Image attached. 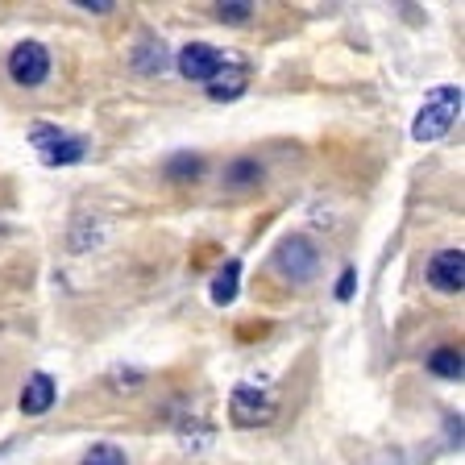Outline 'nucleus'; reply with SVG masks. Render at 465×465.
Instances as JSON below:
<instances>
[{
	"label": "nucleus",
	"mask_w": 465,
	"mask_h": 465,
	"mask_svg": "<svg viewBox=\"0 0 465 465\" xmlns=\"http://www.w3.org/2000/svg\"><path fill=\"white\" fill-rule=\"evenodd\" d=\"M457 113H461V87H432L420 104L416 121H411V137L416 142H440L457 121Z\"/></svg>",
	"instance_id": "1"
},
{
	"label": "nucleus",
	"mask_w": 465,
	"mask_h": 465,
	"mask_svg": "<svg viewBox=\"0 0 465 465\" xmlns=\"http://www.w3.org/2000/svg\"><path fill=\"white\" fill-rule=\"evenodd\" d=\"M274 271H279L291 287L312 282V279H316V271H320L316 242H308V237H300V232H295V237H282L279 250H274Z\"/></svg>",
	"instance_id": "2"
},
{
	"label": "nucleus",
	"mask_w": 465,
	"mask_h": 465,
	"mask_svg": "<svg viewBox=\"0 0 465 465\" xmlns=\"http://www.w3.org/2000/svg\"><path fill=\"white\" fill-rule=\"evenodd\" d=\"M29 142H34V150L42 154L46 166H71L87 154L84 137L67 134V129H58V125H34L29 129Z\"/></svg>",
	"instance_id": "3"
},
{
	"label": "nucleus",
	"mask_w": 465,
	"mask_h": 465,
	"mask_svg": "<svg viewBox=\"0 0 465 465\" xmlns=\"http://www.w3.org/2000/svg\"><path fill=\"white\" fill-rule=\"evenodd\" d=\"M229 420L237 428H262L274 420V399L271 391L253 387V382H242V387H232L229 395Z\"/></svg>",
	"instance_id": "4"
},
{
	"label": "nucleus",
	"mask_w": 465,
	"mask_h": 465,
	"mask_svg": "<svg viewBox=\"0 0 465 465\" xmlns=\"http://www.w3.org/2000/svg\"><path fill=\"white\" fill-rule=\"evenodd\" d=\"M174 67H179V75L183 79L208 87L224 67H229V54L216 50V46H203V42H187V46L174 54Z\"/></svg>",
	"instance_id": "5"
},
{
	"label": "nucleus",
	"mask_w": 465,
	"mask_h": 465,
	"mask_svg": "<svg viewBox=\"0 0 465 465\" xmlns=\"http://www.w3.org/2000/svg\"><path fill=\"white\" fill-rule=\"evenodd\" d=\"M50 75V50L42 46V42H17V46L9 50V79L21 87H38L46 84Z\"/></svg>",
	"instance_id": "6"
},
{
	"label": "nucleus",
	"mask_w": 465,
	"mask_h": 465,
	"mask_svg": "<svg viewBox=\"0 0 465 465\" xmlns=\"http://www.w3.org/2000/svg\"><path fill=\"white\" fill-rule=\"evenodd\" d=\"M428 287L445 291V295H461V287H465V253H461V245H457V250L432 253V262H428Z\"/></svg>",
	"instance_id": "7"
},
{
	"label": "nucleus",
	"mask_w": 465,
	"mask_h": 465,
	"mask_svg": "<svg viewBox=\"0 0 465 465\" xmlns=\"http://www.w3.org/2000/svg\"><path fill=\"white\" fill-rule=\"evenodd\" d=\"M54 395H58L54 378L38 370V374H29L25 387H21V411H25V416H46L50 407H54Z\"/></svg>",
	"instance_id": "8"
},
{
	"label": "nucleus",
	"mask_w": 465,
	"mask_h": 465,
	"mask_svg": "<svg viewBox=\"0 0 465 465\" xmlns=\"http://www.w3.org/2000/svg\"><path fill=\"white\" fill-rule=\"evenodd\" d=\"M461 370H465V358H461V349H457V345H440V349H432V353H428V374H436V378H461Z\"/></svg>",
	"instance_id": "9"
},
{
	"label": "nucleus",
	"mask_w": 465,
	"mask_h": 465,
	"mask_svg": "<svg viewBox=\"0 0 465 465\" xmlns=\"http://www.w3.org/2000/svg\"><path fill=\"white\" fill-rule=\"evenodd\" d=\"M237 287H242V262L232 258V262H224V271L213 279V303L229 308V303L237 300Z\"/></svg>",
	"instance_id": "10"
},
{
	"label": "nucleus",
	"mask_w": 465,
	"mask_h": 465,
	"mask_svg": "<svg viewBox=\"0 0 465 465\" xmlns=\"http://www.w3.org/2000/svg\"><path fill=\"white\" fill-rule=\"evenodd\" d=\"M262 183V166L253 158H237V163L224 166V187L229 192H245V187H258Z\"/></svg>",
	"instance_id": "11"
},
{
	"label": "nucleus",
	"mask_w": 465,
	"mask_h": 465,
	"mask_svg": "<svg viewBox=\"0 0 465 465\" xmlns=\"http://www.w3.org/2000/svg\"><path fill=\"white\" fill-rule=\"evenodd\" d=\"M245 92V71H221V75L208 84V100H216V104H229V100H237Z\"/></svg>",
	"instance_id": "12"
},
{
	"label": "nucleus",
	"mask_w": 465,
	"mask_h": 465,
	"mask_svg": "<svg viewBox=\"0 0 465 465\" xmlns=\"http://www.w3.org/2000/svg\"><path fill=\"white\" fill-rule=\"evenodd\" d=\"M134 67L142 71V75H158V71L166 67V50H163V42H150V46L134 50Z\"/></svg>",
	"instance_id": "13"
},
{
	"label": "nucleus",
	"mask_w": 465,
	"mask_h": 465,
	"mask_svg": "<svg viewBox=\"0 0 465 465\" xmlns=\"http://www.w3.org/2000/svg\"><path fill=\"white\" fill-rule=\"evenodd\" d=\"M250 17H253L250 0H221L216 5V21H224V25H245Z\"/></svg>",
	"instance_id": "14"
},
{
	"label": "nucleus",
	"mask_w": 465,
	"mask_h": 465,
	"mask_svg": "<svg viewBox=\"0 0 465 465\" xmlns=\"http://www.w3.org/2000/svg\"><path fill=\"white\" fill-rule=\"evenodd\" d=\"M79 465H129V461L116 445H92L84 457H79Z\"/></svg>",
	"instance_id": "15"
},
{
	"label": "nucleus",
	"mask_w": 465,
	"mask_h": 465,
	"mask_svg": "<svg viewBox=\"0 0 465 465\" xmlns=\"http://www.w3.org/2000/svg\"><path fill=\"white\" fill-rule=\"evenodd\" d=\"M200 171H203V163L195 154H179V158H171V163H166V174H171V179H183V183H187V179L195 183V179H200Z\"/></svg>",
	"instance_id": "16"
},
{
	"label": "nucleus",
	"mask_w": 465,
	"mask_h": 465,
	"mask_svg": "<svg viewBox=\"0 0 465 465\" xmlns=\"http://www.w3.org/2000/svg\"><path fill=\"white\" fill-rule=\"evenodd\" d=\"M353 287H358V271H353V266H345V271H341V282H337V300L345 303L349 295H353Z\"/></svg>",
	"instance_id": "17"
},
{
	"label": "nucleus",
	"mask_w": 465,
	"mask_h": 465,
	"mask_svg": "<svg viewBox=\"0 0 465 465\" xmlns=\"http://www.w3.org/2000/svg\"><path fill=\"white\" fill-rule=\"evenodd\" d=\"M79 9H87V13H108V9H116L113 0H79Z\"/></svg>",
	"instance_id": "18"
}]
</instances>
